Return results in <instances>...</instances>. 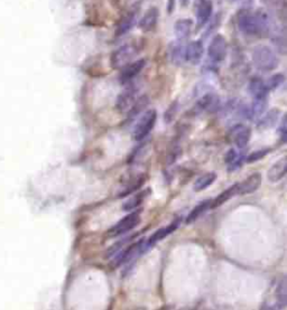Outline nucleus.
Instances as JSON below:
<instances>
[{
    "label": "nucleus",
    "mask_w": 287,
    "mask_h": 310,
    "mask_svg": "<svg viewBox=\"0 0 287 310\" xmlns=\"http://www.w3.org/2000/svg\"><path fill=\"white\" fill-rule=\"evenodd\" d=\"M149 194H150V189H145V190H142V192L136 193L123 204L121 209H123L124 212H132L134 210L138 209V207L141 206L144 202H145V199L149 196Z\"/></svg>",
    "instance_id": "a211bd4d"
},
{
    "label": "nucleus",
    "mask_w": 287,
    "mask_h": 310,
    "mask_svg": "<svg viewBox=\"0 0 287 310\" xmlns=\"http://www.w3.org/2000/svg\"><path fill=\"white\" fill-rule=\"evenodd\" d=\"M281 113L282 111L277 108L269 110L267 113H265L264 116L259 119V121L257 123V129L266 130L269 129V128H273L277 122H280Z\"/></svg>",
    "instance_id": "f3484780"
},
{
    "label": "nucleus",
    "mask_w": 287,
    "mask_h": 310,
    "mask_svg": "<svg viewBox=\"0 0 287 310\" xmlns=\"http://www.w3.org/2000/svg\"><path fill=\"white\" fill-rule=\"evenodd\" d=\"M233 196H237V183L227 188L224 192L220 193L213 201H211V209H215V207L223 205L224 203H227Z\"/></svg>",
    "instance_id": "b1692460"
},
{
    "label": "nucleus",
    "mask_w": 287,
    "mask_h": 310,
    "mask_svg": "<svg viewBox=\"0 0 287 310\" xmlns=\"http://www.w3.org/2000/svg\"><path fill=\"white\" fill-rule=\"evenodd\" d=\"M137 90L134 86L126 87L125 90L120 93L116 100V109L120 113L129 112V110L133 108L135 102L137 100Z\"/></svg>",
    "instance_id": "6e6552de"
},
{
    "label": "nucleus",
    "mask_w": 287,
    "mask_h": 310,
    "mask_svg": "<svg viewBox=\"0 0 287 310\" xmlns=\"http://www.w3.org/2000/svg\"><path fill=\"white\" fill-rule=\"evenodd\" d=\"M192 26L193 21L191 19H179L174 25V33L177 38L183 39L190 35Z\"/></svg>",
    "instance_id": "a878e982"
},
{
    "label": "nucleus",
    "mask_w": 287,
    "mask_h": 310,
    "mask_svg": "<svg viewBox=\"0 0 287 310\" xmlns=\"http://www.w3.org/2000/svg\"><path fill=\"white\" fill-rule=\"evenodd\" d=\"M211 201H212V199H205V201H202L197 204L194 209H193L190 213H188L187 218L185 220V223L186 224L194 223L202 214L205 213V212L208 211L209 209H211Z\"/></svg>",
    "instance_id": "5701e85b"
},
{
    "label": "nucleus",
    "mask_w": 287,
    "mask_h": 310,
    "mask_svg": "<svg viewBox=\"0 0 287 310\" xmlns=\"http://www.w3.org/2000/svg\"><path fill=\"white\" fill-rule=\"evenodd\" d=\"M157 120V111L155 109L146 110L138 118L133 129V139L135 141H143L150 134L152 128L155 127Z\"/></svg>",
    "instance_id": "7ed1b4c3"
},
{
    "label": "nucleus",
    "mask_w": 287,
    "mask_h": 310,
    "mask_svg": "<svg viewBox=\"0 0 287 310\" xmlns=\"http://www.w3.org/2000/svg\"><path fill=\"white\" fill-rule=\"evenodd\" d=\"M212 2L210 0H202L197 6L196 10V20H197V27H201L206 21L210 19L211 15H212Z\"/></svg>",
    "instance_id": "6ab92c4d"
},
{
    "label": "nucleus",
    "mask_w": 287,
    "mask_h": 310,
    "mask_svg": "<svg viewBox=\"0 0 287 310\" xmlns=\"http://www.w3.org/2000/svg\"><path fill=\"white\" fill-rule=\"evenodd\" d=\"M145 65L146 61L144 59L130 62L128 65H126L125 68L121 69V73L119 77L120 82L123 84H127L130 81H133V79L142 72L143 69L145 68Z\"/></svg>",
    "instance_id": "9b49d317"
},
{
    "label": "nucleus",
    "mask_w": 287,
    "mask_h": 310,
    "mask_svg": "<svg viewBox=\"0 0 287 310\" xmlns=\"http://www.w3.org/2000/svg\"><path fill=\"white\" fill-rule=\"evenodd\" d=\"M286 170H287V158L283 157L269 168V170L267 172V178L269 181H272V183H277V181L284 178L286 175Z\"/></svg>",
    "instance_id": "dca6fc26"
},
{
    "label": "nucleus",
    "mask_w": 287,
    "mask_h": 310,
    "mask_svg": "<svg viewBox=\"0 0 287 310\" xmlns=\"http://www.w3.org/2000/svg\"><path fill=\"white\" fill-rule=\"evenodd\" d=\"M157 20H158V10L157 8H150L139 20V28L144 32H149L156 26Z\"/></svg>",
    "instance_id": "412c9836"
},
{
    "label": "nucleus",
    "mask_w": 287,
    "mask_h": 310,
    "mask_svg": "<svg viewBox=\"0 0 287 310\" xmlns=\"http://www.w3.org/2000/svg\"><path fill=\"white\" fill-rule=\"evenodd\" d=\"M135 17H136L135 14H128L120 20V23L118 24V26H117V29H116L117 37H120V36H123V35L127 34L129 30L134 27Z\"/></svg>",
    "instance_id": "bb28decb"
},
{
    "label": "nucleus",
    "mask_w": 287,
    "mask_h": 310,
    "mask_svg": "<svg viewBox=\"0 0 287 310\" xmlns=\"http://www.w3.org/2000/svg\"><path fill=\"white\" fill-rule=\"evenodd\" d=\"M278 132H280L281 141L282 144L286 143L287 139V128H286V116H283L282 121L280 123V127H278Z\"/></svg>",
    "instance_id": "72a5a7b5"
},
{
    "label": "nucleus",
    "mask_w": 287,
    "mask_h": 310,
    "mask_svg": "<svg viewBox=\"0 0 287 310\" xmlns=\"http://www.w3.org/2000/svg\"><path fill=\"white\" fill-rule=\"evenodd\" d=\"M148 103H149V99H148L146 95L138 97L136 102H135V104L133 105V108L130 109L129 112L127 113L129 118H134L137 117L138 114H142L144 112V110L147 108Z\"/></svg>",
    "instance_id": "cd10ccee"
},
{
    "label": "nucleus",
    "mask_w": 287,
    "mask_h": 310,
    "mask_svg": "<svg viewBox=\"0 0 287 310\" xmlns=\"http://www.w3.org/2000/svg\"><path fill=\"white\" fill-rule=\"evenodd\" d=\"M285 81V78L283 74H275V75H272L271 78H268V81L266 82V85L268 87L269 91L272 90H275V88L280 87L283 83H284Z\"/></svg>",
    "instance_id": "2f4dec72"
},
{
    "label": "nucleus",
    "mask_w": 287,
    "mask_h": 310,
    "mask_svg": "<svg viewBox=\"0 0 287 310\" xmlns=\"http://www.w3.org/2000/svg\"><path fill=\"white\" fill-rule=\"evenodd\" d=\"M269 153H271V149L269 148L256 150V152L251 153L249 156H246V161L248 163H251V162H256L258 160H262V159L266 157Z\"/></svg>",
    "instance_id": "7c9ffc66"
},
{
    "label": "nucleus",
    "mask_w": 287,
    "mask_h": 310,
    "mask_svg": "<svg viewBox=\"0 0 287 310\" xmlns=\"http://www.w3.org/2000/svg\"><path fill=\"white\" fill-rule=\"evenodd\" d=\"M147 177L144 174H138L136 176H133L132 178L126 181V184L123 186L120 192L117 194L118 198H124L126 196H129L133 193L137 192V190L142 187V186L146 183Z\"/></svg>",
    "instance_id": "ddd939ff"
},
{
    "label": "nucleus",
    "mask_w": 287,
    "mask_h": 310,
    "mask_svg": "<svg viewBox=\"0 0 287 310\" xmlns=\"http://www.w3.org/2000/svg\"><path fill=\"white\" fill-rule=\"evenodd\" d=\"M238 26L242 33L249 36L263 34L264 30L267 28V17L263 12H244L238 18Z\"/></svg>",
    "instance_id": "f257e3e1"
},
{
    "label": "nucleus",
    "mask_w": 287,
    "mask_h": 310,
    "mask_svg": "<svg viewBox=\"0 0 287 310\" xmlns=\"http://www.w3.org/2000/svg\"><path fill=\"white\" fill-rule=\"evenodd\" d=\"M142 212L143 210L137 209L130 212V213L126 215L125 218L121 219L119 222H117L114 227L108 230L107 235L110 237H116L132 231L133 229L136 228L137 225H139V223H141Z\"/></svg>",
    "instance_id": "20e7f679"
},
{
    "label": "nucleus",
    "mask_w": 287,
    "mask_h": 310,
    "mask_svg": "<svg viewBox=\"0 0 287 310\" xmlns=\"http://www.w3.org/2000/svg\"><path fill=\"white\" fill-rule=\"evenodd\" d=\"M260 185H262V175L259 172H254L244 181L237 183V195L253 194L260 187Z\"/></svg>",
    "instance_id": "f8f14e48"
},
{
    "label": "nucleus",
    "mask_w": 287,
    "mask_h": 310,
    "mask_svg": "<svg viewBox=\"0 0 287 310\" xmlns=\"http://www.w3.org/2000/svg\"><path fill=\"white\" fill-rule=\"evenodd\" d=\"M204 53L203 44L201 41L191 42L185 47V61L193 65H196L200 63Z\"/></svg>",
    "instance_id": "4468645a"
},
{
    "label": "nucleus",
    "mask_w": 287,
    "mask_h": 310,
    "mask_svg": "<svg viewBox=\"0 0 287 310\" xmlns=\"http://www.w3.org/2000/svg\"><path fill=\"white\" fill-rule=\"evenodd\" d=\"M248 91L254 96V99H266L269 93L266 82L263 81L258 77H255L250 79L248 84Z\"/></svg>",
    "instance_id": "2eb2a0df"
},
{
    "label": "nucleus",
    "mask_w": 287,
    "mask_h": 310,
    "mask_svg": "<svg viewBox=\"0 0 287 310\" xmlns=\"http://www.w3.org/2000/svg\"><path fill=\"white\" fill-rule=\"evenodd\" d=\"M179 224H181V219H175L172 223L168 224L167 227L158 229L157 231L151 234L149 238H146V250H149L151 246L156 245L157 243L163 241L165 237H167L169 234H172L173 232L176 231L178 229Z\"/></svg>",
    "instance_id": "1a4fd4ad"
},
{
    "label": "nucleus",
    "mask_w": 287,
    "mask_h": 310,
    "mask_svg": "<svg viewBox=\"0 0 287 310\" xmlns=\"http://www.w3.org/2000/svg\"><path fill=\"white\" fill-rule=\"evenodd\" d=\"M253 62L256 68L263 72H271L278 65L276 53L266 45L256 46L253 51Z\"/></svg>",
    "instance_id": "f03ea898"
},
{
    "label": "nucleus",
    "mask_w": 287,
    "mask_h": 310,
    "mask_svg": "<svg viewBox=\"0 0 287 310\" xmlns=\"http://www.w3.org/2000/svg\"><path fill=\"white\" fill-rule=\"evenodd\" d=\"M175 1H176V0H168L167 1V12L168 14L173 12L174 8H175Z\"/></svg>",
    "instance_id": "f704fd0d"
},
{
    "label": "nucleus",
    "mask_w": 287,
    "mask_h": 310,
    "mask_svg": "<svg viewBox=\"0 0 287 310\" xmlns=\"http://www.w3.org/2000/svg\"><path fill=\"white\" fill-rule=\"evenodd\" d=\"M276 300L277 305L276 308H285L287 305V286H286V278L283 277L281 280H278L276 286Z\"/></svg>",
    "instance_id": "393cba45"
},
{
    "label": "nucleus",
    "mask_w": 287,
    "mask_h": 310,
    "mask_svg": "<svg viewBox=\"0 0 287 310\" xmlns=\"http://www.w3.org/2000/svg\"><path fill=\"white\" fill-rule=\"evenodd\" d=\"M181 156V147L178 144H174L169 148L167 154V165H173L177 160V158Z\"/></svg>",
    "instance_id": "473e14b6"
},
{
    "label": "nucleus",
    "mask_w": 287,
    "mask_h": 310,
    "mask_svg": "<svg viewBox=\"0 0 287 310\" xmlns=\"http://www.w3.org/2000/svg\"><path fill=\"white\" fill-rule=\"evenodd\" d=\"M178 108H179V104H178L177 101H174L169 104V107L167 108V110H166L165 113H164L165 123L169 125L170 122H173V120L175 119V117H176V114L178 112Z\"/></svg>",
    "instance_id": "c756f323"
},
{
    "label": "nucleus",
    "mask_w": 287,
    "mask_h": 310,
    "mask_svg": "<svg viewBox=\"0 0 287 310\" xmlns=\"http://www.w3.org/2000/svg\"><path fill=\"white\" fill-rule=\"evenodd\" d=\"M137 55V48L134 45H124L112 53L110 63L114 70H121L133 62L135 56Z\"/></svg>",
    "instance_id": "39448f33"
},
{
    "label": "nucleus",
    "mask_w": 287,
    "mask_h": 310,
    "mask_svg": "<svg viewBox=\"0 0 287 310\" xmlns=\"http://www.w3.org/2000/svg\"><path fill=\"white\" fill-rule=\"evenodd\" d=\"M227 41L221 35L214 36L208 48V56L213 64H219L227 56Z\"/></svg>",
    "instance_id": "423d86ee"
},
{
    "label": "nucleus",
    "mask_w": 287,
    "mask_h": 310,
    "mask_svg": "<svg viewBox=\"0 0 287 310\" xmlns=\"http://www.w3.org/2000/svg\"><path fill=\"white\" fill-rule=\"evenodd\" d=\"M215 180H217V174H215V172L213 171L205 172V174L201 175L199 178L194 181V184H193V189H194V192L197 193L202 192V190L209 188Z\"/></svg>",
    "instance_id": "4be33fe9"
},
{
    "label": "nucleus",
    "mask_w": 287,
    "mask_h": 310,
    "mask_svg": "<svg viewBox=\"0 0 287 310\" xmlns=\"http://www.w3.org/2000/svg\"><path fill=\"white\" fill-rule=\"evenodd\" d=\"M220 108V99L214 93H205L195 103L196 112H209L212 113L218 111Z\"/></svg>",
    "instance_id": "9d476101"
},
{
    "label": "nucleus",
    "mask_w": 287,
    "mask_h": 310,
    "mask_svg": "<svg viewBox=\"0 0 287 310\" xmlns=\"http://www.w3.org/2000/svg\"><path fill=\"white\" fill-rule=\"evenodd\" d=\"M170 60L175 64H182L185 61V47L182 44H176L170 50Z\"/></svg>",
    "instance_id": "c85d7f7f"
},
{
    "label": "nucleus",
    "mask_w": 287,
    "mask_h": 310,
    "mask_svg": "<svg viewBox=\"0 0 287 310\" xmlns=\"http://www.w3.org/2000/svg\"><path fill=\"white\" fill-rule=\"evenodd\" d=\"M246 160V155L242 153H237L235 149H230L226 154V158H224V161L228 165V170L229 171H235L237 169H239L242 163Z\"/></svg>",
    "instance_id": "aec40b11"
},
{
    "label": "nucleus",
    "mask_w": 287,
    "mask_h": 310,
    "mask_svg": "<svg viewBox=\"0 0 287 310\" xmlns=\"http://www.w3.org/2000/svg\"><path fill=\"white\" fill-rule=\"evenodd\" d=\"M251 137V130L249 127H247L242 123H237L229 131V139L231 143L237 146V148L240 150H245L248 145Z\"/></svg>",
    "instance_id": "0eeeda50"
}]
</instances>
